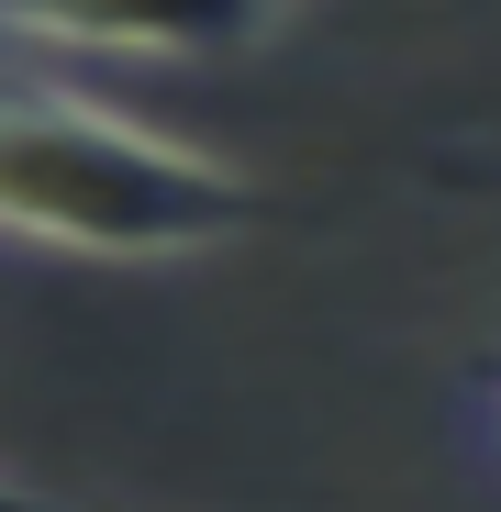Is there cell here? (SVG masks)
I'll list each match as a JSON object with an SVG mask.
<instances>
[{
  "label": "cell",
  "instance_id": "6da1fadb",
  "mask_svg": "<svg viewBox=\"0 0 501 512\" xmlns=\"http://www.w3.org/2000/svg\"><path fill=\"white\" fill-rule=\"evenodd\" d=\"M268 223V190L234 156L179 145L67 78H0V234L101 268L212 256Z\"/></svg>",
  "mask_w": 501,
  "mask_h": 512
},
{
  "label": "cell",
  "instance_id": "3957f363",
  "mask_svg": "<svg viewBox=\"0 0 501 512\" xmlns=\"http://www.w3.org/2000/svg\"><path fill=\"white\" fill-rule=\"evenodd\" d=\"M0 512H78V501H45V490H12V479H0Z\"/></svg>",
  "mask_w": 501,
  "mask_h": 512
},
{
  "label": "cell",
  "instance_id": "7a4b0ae2",
  "mask_svg": "<svg viewBox=\"0 0 501 512\" xmlns=\"http://www.w3.org/2000/svg\"><path fill=\"white\" fill-rule=\"evenodd\" d=\"M0 34L34 45V56H123V67H190L223 56L257 23H90V12H0Z\"/></svg>",
  "mask_w": 501,
  "mask_h": 512
},
{
  "label": "cell",
  "instance_id": "277c9868",
  "mask_svg": "<svg viewBox=\"0 0 501 512\" xmlns=\"http://www.w3.org/2000/svg\"><path fill=\"white\" fill-rule=\"evenodd\" d=\"M490 423H501V390H490Z\"/></svg>",
  "mask_w": 501,
  "mask_h": 512
}]
</instances>
